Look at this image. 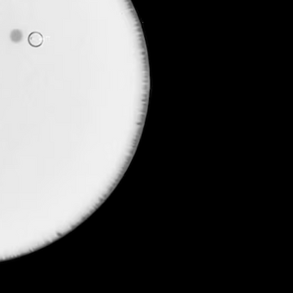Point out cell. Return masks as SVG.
I'll use <instances>...</instances> for the list:
<instances>
[{"label":"cell","mask_w":293,"mask_h":293,"mask_svg":"<svg viewBox=\"0 0 293 293\" xmlns=\"http://www.w3.org/2000/svg\"><path fill=\"white\" fill-rule=\"evenodd\" d=\"M29 43L33 47H39L43 43V37L39 32L31 33L28 38Z\"/></svg>","instance_id":"cell-1"}]
</instances>
